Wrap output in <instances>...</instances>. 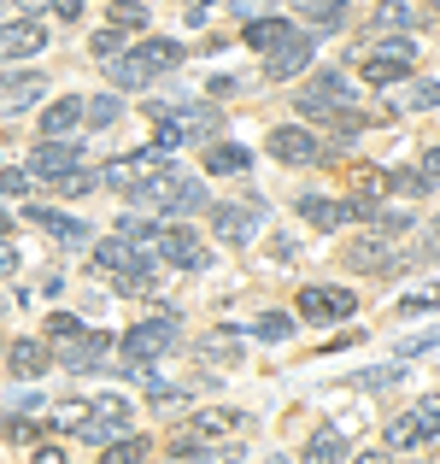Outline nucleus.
Segmentation results:
<instances>
[{
    "label": "nucleus",
    "mask_w": 440,
    "mask_h": 464,
    "mask_svg": "<svg viewBox=\"0 0 440 464\" xmlns=\"http://www.w3.org/2000/svg\"><path fill=\"white\" fill-rule=\"evenodd\" d=\"M352 101H359V89H352L347 71H317V77L300 89V101H293V106H300L305 124H329V118H335L340 106H352Z\"/></svg>",
    "instance_id": "1"
},
{
    "label": "nucleus",
    "mask_w": 440,
    "mask_h": 464,
    "mask_svg": "<svg viewBox=\"0 0 440 464\" xmlns=\"http://www.w3.org/2000/svg\"><path fill=\"white\" fill-rule=\"evenodd\" d=\"M141 206H158V212H170V218H194V212H206V188L194 177H182V170H158L153 182H147V188L136 194Z\"/></svg>",
    "instance_id": "2"
},
{
    "label": "nucleus",
    "mask_w": 440,
    "mask_h": 464,
    "mask_svg": "<svg viewBox=\"0 0 440 464\" xmlns=\"http://www.w3.org/2000/svg\"><path fill=\"white\" fill-rule=\"evenodd\" d=\"M129 400L124 394H100V400H89L82 406V423H77V435L82 441H94V447H106V441H118V435H129Z\"/></svg>",
    "instance_id": "3"
},
{
    "label": "nucleus",
    "mask_w": 440,
    "mask_h": 464,
    "mask_svg": "<svg viewBox=\"0 0 440 464\" xmlns=\"http://www.w3.org/2000/svg\"><path fill=\"white\" fill-rule=\"evenodd\" d=\"M165 165H170V153H165V148H147V153L112 159V165H106V188H118V194H129V200H136V194H141Z\"/></svg>",
    "instance_id": "4"
},
{
    "label": "nucleus",
    "mask_w": 440,
    "mask_h": 464,
    "mask_svg": "<svg viewBox=\"0 0 440 464\" xmlns=\"http://www.w3.org/2000/svg\"><path fill=\"white\" fill-rule=\"evenodd\" d=\"M153 247H158V259L182 265V271H206V265H212V247H200L188 224H165V229H153Z\"/></svg>",
    "instance_id": "5"
},
{
    "label": "nucleus",
    "mask_w": 440,
    "mask_h": 464,
    "mask_svg": "<svg viewBox=\"0 0 440 464\" xmlns=\"http://www.w3.org/2000/svg\"><path fill=\"white\" fill-rule=\"evenodd\" d=\"M411 65H417V47H411V42H382L370 59H359V77L382 89V82H399V77H411Z\"/></svg>",
    "instance_id": "6"
},
{
    "label": "nucleus",
    "mask_w": 440,
    "mask_h": 464,
    "mask_svg": "<svg viewBox=\"0 0 440 464\" xmlns=\"http://www.w3.org/2000/svg\"><path fill=\"white\" fill-rule=\"evenodd\" d=\"M177 347V317H147V324H136L124 335V353L129 359H158V353Z\"/></svg>",
    "instance_id": "7"
},
{
    "label": "nucleus",
    "mask_w": 440,
    "mask_h": 464,
    "mask_svg": "<svg viewBox=\"0 0 440 464\" xmlns=\"http://www.w3.org/2000/svg\"><path fill=\"white\" fill-rule=\"evenodd\" d=\"M352 312H359L352 288H305L300 295V317H311V324H335V317H352Z\"/></svg>",
    "instance_id": "8"
},
{
    "label": "nucleus",
    "mask_w": 440,
    "mask_h": 464,
    "mask_svg": "<svg viewBox=\"0 0 440 464\" xmlns=\"http://www.w3.org/2000/svg\"><path fill=\"white\" fill-rule=\"evenodd\" d=\"M77 159H82L77 141L47 136L42 148H30V165H24V170H30V177H47V182H53V177H65V170H77Z\"/></svg>",
    "instance_id": "9"
},
{
    "label": "nucleus",
    "mask_w": 440,
    "mask_h": 464,
    "mask_svg": "<svg viewBox=\"0 0 440 464\" xmlns=\"http://www.w3.org/2000/svg\"><path fill=\"white\" fill-rule=\"evenodd\" d=\"M212 236L229 247H247L259 236V206H212Z\"/></svg>",
    "instance_id": "10"
},
{
    "label": "nucleus",
    "mask_w": 440,
    "mask_h": 464,
    "mask_svg": "<svg viewBox=\"0 0 440 464\" xmlns=\"http://www.w3.org/2000/svg\"><path fill=\"white\" fill-rule=\"evenodd\" d=\"M394 247H399L394 236H364V241L347 247V265L352 271H406V259H399Z\"/></svg>",
    "instance_id": "11"
},
{
    "label": "nucleus",
    "mask_w": 440,
    "mask_h": 464,
    "mask_svg": "<svg viewBox=\"0 0 440 464\" xmlns=\"http://www.w3.org/2000/svg\"><path fill=\"white\" fill-rule=\"evenodd\" d=\"M42 47H47V24H35V18L0 24V59H6V65H18V59L42 53Z\"/></svg>",
    "instance_id": "12"
},
{
    "label": "nucleus",
    "mask_w": 440,
    "mask_h": 464,
    "mask_svg": "<svg viewBox=\"0 0 440 464\" xmlns=\"http://www.w3.org/2000/svg\"><path fill=\"white\" fill-rule=\"evenodd\" d=\"M264 148H271V159H282V165H311L323 141H317L305 124H282V130H271V141H264Z\"/></svg>",
    "instance_id": "13"
},
{
    "label": "nucleus",
    "mask_w": 440,
    "mask_h": 464,
    "mask_svg": "<svg viewBox=\"0 0 440 464\" xmlns=\"http://www.w3.org/2000/svg\"><path fill=\"white\" fill-rule=\"evenodd\" d=\"M100 359H106V335H94V329L59 335V364H65V371H94Z\"/></svg>",
    "instance_id": "14"
},
{
    "label": "nucleus",
    "mask_w": 440,
    "mask_h": 464,
    "mask_svg": "<svg viewBox=\"0 0 440 464\" xmlns=\"http://www.w3.org/2000/svg\"><path fill=\"white\" fill-rule=\"evenodd\" d=\"M311 53H317V42H311V35H300V30H293L288 42H282V47L271 53V65H264V77H271V82H288V77H300V71L311 65Z\"/></svg>",
    "instance_id": "15"
},
{
    "label": "nucleus",
    "mask_w": 440,
    "mask_h": 464,
    "mask_svg": "<svg viewBox=\"0 0 440 464\" xmlns=\"http://www.w3.org/2000/svg\"><path fill=\"white\" fill-rule=\"evenodd\" d=\"M6 364H12V376H18V382H42L47 364H53V353H47V341L24 335V341H12V347H6Z\"/></svg>",
    "instance_id": "16"
},
{
    "label": "nucleus",
    "mask_w": 440,
    "mask_h": 464,
    "mask_svg": "<svg viewBox=\"0 0 440 464\" xmlns=\"http://www.w3.org/2000/svg\"><path fill=\"white\" fill-rule=\"evenodd\" d=\"M24 218H30V229H42V236H53L59 247H77V241H89V236H94V229L82 224V218L47 212V206H30V212H24Z\"/></svg>",
    "instance_id": "17"
},
{
    "label": "nucleus",
    "mask_w": 440,
    "mask_h": 464,
    "mask_svg": "<svg viewBox=\"0 0 440 464\" xmlns=\"http://www.w3.org/2000/svg\"><path fill=\"white\" fill-rule=\"evenodd\" d=\"M440 430H429V423H423V411H399L394 423H387V447H394V453H411V447H423V441H435Z\"/></svg>",
    "instance_id": "18"
},
{
    "label": "nucleus",
    "mask_w": 440,
    "mask_h": 464,
    "mask_svg": "<svg viewBox=\"0 0 440 464\" xmlns=\"http://www.w3.org/2000/svg\"><path fill=\"white\" fill-rule=\"evenodd\" d=\"M42 94H47V77H42V71H30V77L18 71V77L0 82V106H6V112H24V106H35Z\"/></svg>",
    "instance_id": "19"
},
{
    "label": "nucleus",
    "mask_w": 440,
    "mask_h": 464,
    "mask_svg": "<svg viewBox=\"0 0 440 464\" xmlns=\"http://www.w3.org/2000/svg\"><path fill=\"white\" fill-rule=\"evenodd\" d=\"M288 35H293V24H288V18H271V12L247 18V47H253V53H276Z\"/></svg>",
    "instance_id": "20"
},
{
    "label": "nucleus",
    "mask_w": 440,
    "mask_h": 464,
    "mask_svg": "<svg viewBox=\"0 0 440 464\" xmlns=\"http://www.w3.org/2000/svg\"><path fill=\"white\" fill-rule=\"evenodd\" d=\"M382 188H387V177H382V170H370V165H364V170H352V200H347V218H364L376 200H382Z\"/></svg>",
    "instance_id": "21"
},
{
    "label": "nucleus",
    "mask_w": 440,
    "mask_h": 464,
    "mask_svg": "<svg viewBox=\"0 0 440 464\" xmlns=\"http://www.w3.org/2000/svg\"><path fill=\"white\" fill-rule=\"evenodd\" d=\"M100 65H106V77H112V89H147V82H153V71H147L129 47H124V53H112V59H100Z\"/></svg>",
    "instance_id": "22"
},
{
    "label": "nucleus",
    "mask_w": 440,
    "mask_h": 464,
    "mask_svg": "<svg viewBox=\"0 0 440 464\" xmlns=\"http://www.w3.org/2000/svg\"><path fill=\"white\" fill-rule=\"evenodd\" d=\"M253 418H241V411H200V418L188 423V435L194 441H217V435H235V430H247Z\"/></svg>",
    "instance_id": "23"
},
{
    "label": "nucleus",
    "mask_w": 440,
    "mask_h": 464,
    "mask_svg": "<svg viewBox=\"0 0 440 464\" xmlns=\"http://www.w3.org/2000/svg\"><path fill=\"white\" fill-rule=\"evenodd\" d=\"M247 165H253V153L235 148V141H212V148H206V170H212V177H241Z\"/></svg>",
    "instance_id": "24"
},
{
    "label": "nucleus",
    "mask_w": 440,
    "mask_h": 464,
    "mask_svg": "<svg viewBox=\"0 0 440 464\" xmlns=\"http://www.w3.org/2000/svg\"><path fill=\"white\" fill-rule=\"evenodd\" d=\"M293 12H300L311 30H340V18H347V0H288Z\"/></svg>",
    "instance_id": "25"
},
{
    "label": "nucleus",
    "mask_w": 440,
    "mask_h": 464,
    "mask_svg": "<svg viewBox=\"0 0 440 464\" xmlns=\"http://www.w3.org/2000/svg\"><path fill=\"white\" fill-rule=\"evenodd\" d=\"M300 218H305V224H317V229H340V224H347V206L323 200V194H300Z\"/></svg>",
    "instance_id": "26"
},
{
    "label": "nucleus",
    "mask_w": 440,
    "mask_h": 464,
    "mask_svg": "<svg viewBox=\"0 0 440 464\" xmlns=\"http://www.w3.org/2000/svg\"><path fill=\"white\" fill-rule=\"evenodd\" d=\"M94 259H100V271H136V265H147L141 247H136V241H124V236L100 241V247H94Z\"/></svg>",
    "instance_id": "27"
},
{
    "label": "nucleus",
    "mask_w": 440,
    "mask_h": 464,
    "mask_svg": "<svg viewBox=\"0 0 440 464\" xmlns=\"http://www.w3.org/2000/svg\"><path fill=\"white\" fill-rule=\"evenodd\" d=\"M77 124H82V101H77V94H71V101L42 106V136H71Z\"/></svg>",
    "instance_id": "28"
},
{
    "label": "nucleus",
    "mask_w": 440,
    "mask_h": 464,
    "mask_svg": "<svg viewBox=\"0 0 440 464\" xmlns=\"http://www.w3.org/2000/svg\"><path fill=\"white\" fill-rule=\"evenodd\" d=\"M136 59H141V65L158 77V71L182 65V42H170V35H153V42H141V47H136Z\"/></svg>",
    "instance_id": "29"
},
{
    "label": "nucleus",
    "mask_w": 440,
    "mask_h": 464,
    "mask_svg": "<svg viewBox=\"0 0 440 464\" xmlns=\"http://www.w3.org/2000/svg\"><path fill=\"white\" fill-rule=\"evenodd\" d=\"M411 24H429V6H406V0L376 6V30H411Z\"/></svg>",
    "instance_id": "30"
},
{
    "label": "nucleus",
    "mask_w": 440,
    "mask_h": 464,
    "mask_svg": "<svg viewBox=\"0 0 440 464\" xmlns=\"http://www.w3.org/2000/svg\"><path fill=\"white\" fill-rule=\"evenodd\" d=\"M118 112H124V101H118V94H89V101H82V124H94V130L118 124Z\"/></svg>",
    "instance_id": "31"
},
{
    "label": "nucleus",
    "mask_w": 440,
    "mask_h": 464,
    "mask_svg": "<svg viewBox=\"0 0 440 464\" xmlns=\"http://www.w3.org/2000/svg\"><path fill=\"white\" fill-rule=\"evenodd\" d=\"M352 453V441L340 430H323V435H311V447H305V459H347Z\"/></svg>",
    "instance_id": "32"
},
{
    "label": "nucleus",
    "mask_w": 440,
    "mask_h": 464,
    "mask_svg": "<svg viewBox=\"0 0 440 464\" xmlns=\"http://www.w3.org/2000/svg\"><path fill=\"white\" fill-rule=\"evenodd\" d=\"M0 430H6V441H12V447H35V441L47 435V423H35V418H6Z\"/></svg>",
    "instance_id": "33"
},
{
    "label": "nucleus",
    "mask_w": 440,
    "mask_h": 464,
    "mask_svg": "<svg viewBox=\"0 0 440 464\" xmlns=\"http://www.w3.org/2000/svg\"><path fill=\"white\" fill-rule=\"evenodd\" d=\"M200 353H206V359H212V364H235V359H241V347H235V329H217V335L206 341Z\"/></svg>",
    "instance_id": "34"
},
{
    "label": "nucleus",
    "mask_w": 440,
    "mask_h": 464,
    "mask_svg": "<svg viewBox=\"0 0 440 464\" xmlns=\"http://www.w3.org/2000/svg\"><path fill=\"white\" fill-rule=\"evenodd\" d=\"M106 459L112 464H136V459H147V441L141 435H118V441H106Z\"/></svg>",
    "instance_id": "35"
},
{
    "label": "nucleus",
    "mask_w": 440,
    "mask_h": 464,
    "mask_svg": "<svg viewBox=\"0 0 440 464\" xmlns=\"http://www.w3.org/2000/svg\"><path fill=\"white\" fill-rule=\"evenodd\" d=\"M387 188H394V194H417V200H423V194H435V182L423 177V170H394V177H387Z\"/></svg>",
    "instance_id": "36"
},
{
    "label": "nucleus",
    "mask_w": 440,
    "mask_h": 464,
    "mask_svg": "<svg viewBox=\"0 0 440 464\" xmlns=\"http://www.w3.org/2000/svg\"><path fill=\"white\" fill-rule=\"evenodd\" d=\"M112 24L118 30H147V6L141 0H112Z\"/></svg>",
    "instance_id": "37"
},
{
    "label": "nucleus",
    "mask_w": 440,
    "mask_h": 464,
    "mask_svg": "<svg viewBox=\"0 0 440 464\" xmlns=\"http://www.w3.org/2000/svg\"><path fill=\"white\" fill-rule=\"evenodd\" d=\"M435 101H440V82L423 77L417 89H411V101H399V106H406V112H435Z\"/></svg>",
    "instance_id": "38"
},
{
    "label": "nucleus",
    "mask_w": 440,
    "mask_h": 464,
    "mask_svg": "<svg viewBox=\"0 0 440 464\" xmlns=\"http://www.w3.org/2000/svg\"><path fill=\"white\" fill-rule=\"evenodd\" d=\"M259 335H264V341H288V335H293V317H288V312H264V317H259Z\"/></svg>",
    "instance_id": "39"
},
{
    "label": "nucleus",
    "mask_w": 440,
    "mask_h": 464,
    "mask_svg": "<svg viewBox=\"0 0 440 464\" xmlns=\"http://www.w3.org/2000/svg\"><path fill=\"white\" fill-rule=\"evenodd\" d=\"M406 229H411V212H376V236H406Z\"/></svg>",
    "instance_id": "40"
},
{
    "label": "nucleus",
    "mask_w": 440,
    "mask_h": 464,
    "mask_svg": "<svg viewBox=\"0 0 440 464\" xmlns=\"http://www.w3.org/2000/svg\"><path fill=\"white\" fill-rule=\"evenodd\" d=\"M94 53H100V59H112V53H124V30H118V24H112V30H100V35H94Z\"/></svg>",
    "instance_id": "41"
},
{
    "label": "nucleus",
    "mask_w": 440,
    "mask_h": 464,
    "mask_svg": "<svg viewBox=\"0 0 440 464\" xmlns=\"http://www.w3.org/2000/svg\"><path fill=\"white\" fill-rule=\"evenodd\" d=\"M118 236L136 241V247H147V241H153V224H141V218H118Z\"/></svg>",
    "instance_id": "42"
},
{
    "label": "nucleus",
    "mask_w": 440,
    "mask_h": 464,
    "mask_svg": "<svg viewBox=\"0 0 440 464\" xmlns=\"http://www.w3.org/2000/svg\"><path fill=\"white\" fill-rule=\"evenodd\" d=\"M177 6H182V24H194V30H200V24L212 18V6H217V0H177Z\"/></svg>",
    "instance_id": "43"
},
{
    "label": "nucleus",
    "mask_w": 440,
    "mask_h": 464,
    "mask_svg": "<svg viewBox=\"0 0 440 464\" xmlns=\"http://www.w3.org/2000/svg\"><path fill=\"white\" fill-rule=\"evenodd\" d=\"M352 382L376 394V388H394V382H399V371H364V376H352Z\"/></svg>",
    "instance_id": "44"
},
{
    "label": "nucleus",
    "mask_w": 440,
    "mask_h": 464,
    "mask_svg": "<svg viewBox=\"0 0 440 464\" xmlns=\"http://www.w3.org/2000/svg\"><path fill=\"white\" fill-rule=\"evenodd\" d=\"M30 188V170H0V194H24Z\"/></svg>",
    "instance_id": "45"
},
{
    "label": "nucleus",
    "mask_w": 440,
    "mask_h": 464,
    "mask_svg": "<svg viewBox=\"0 0 440 464\" xmlns=\"http://www.w3.org/2000/svg\"><path fill=\"white\" fill-rule=\"evenodd\" d=\"M71 329H82L71 312H53V317H47V335H53V341H59V335H71Z\"/></svg>",
    "instance_id": "46"
},
{
    "label": "nucleus",
    "mask_w": 440,
    "mask_h": 464,
    "mask_svg": "<svg viewBox=\"0 0 440 464\" xmlns=\"http://www.w3.org/2000/svg\"><path fill=\"white\" fill-rule=\"evenodd\" d=\"M18 271V247H12V241H0V276H12Z\"/></svg>",
    "instance_id": "47"
},
{
    "label": "nucleus",
    "mask_w": 440,
    "mask_h": 464,
    "mask_svg": "<svg viewBox=\"0 0 440 464\" xmlns=\"http://www.w3.org/2000/svg\"><path fill=\"white\" fill-rule=\"evenodd\" d=\"M399 353H435V335H417V341H399Z\"/></svg>",
    "instance_id": "48"
},
{
    "label": "nucleus",
    "mask_w": 440,
    "mask_h": 464,
    "mask_svg": "<svg viewBox=\"0 0 440 464\" xmlns=\"http://www.w3.org/2000/svg\"><path fill=\"white\" fill-rule=\"evenodd\" d=\"M264 6H271V0H235V12H241V18H259Z\"/></svg>",
    "instance_id": "49"
},
{
    "label": "nucleus",
    "mask_w": 440,
    "mask_h": 464,
    "mask_svg": "<svg viewBox=\"0 0 440 464\" xmlns=\"http://www.w3.org/2000/svg\"><path fill=\"white\" fill-rule=\"evenodd\" d=\"M47 6H53L59 18H77V12H82V0H47Z\"/></svg>",
    "instance_id": "50"
},
{
    "label": "nucleus",
    "mask_w": 440,
    "mask_h": 464,
    "mask_svg": "<svg viewBox=\"0 0 440 464\" xmlns=\"http://www.w3.org/2000/svg\"><path fill=\"white\" fill-rule=\"evenodd\" d=\"M0 236H6V218H0Z\"/></svg>",
    "instance_id": "51"
},
{
    "label": "nucleus",
    "mask_w": 440,
    "mask_h": 464,
    "mask_svg": "<svg viewBox=\"0 0 440 464\" xmlns=\"http://www.w3.org/2000/svg\"><path fill=\"white\" fill-rule=\"evenodd\" d=\"M423 6H435V0H423Z\"/></svg>",
    "instance_id": "52"
}]
</instances>
